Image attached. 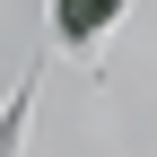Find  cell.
I'll use <instances>...</instances> for the list:
<instances>
[{
  "label": "cell",
  "instance_id": "cell-1",
  "mask_svg": "<svg viewBox=\"0 0 157 157\" xmlns=\"http://www.w3.org/2000/svg\"><path fill=\"white\" fill-rule=\"evenodd\" d=\"M113 17H122V0H52V35L61 44H96Z\"/></svg>",
  "mask_w": 157,
  "mask_h": 157
}]
</instances>
